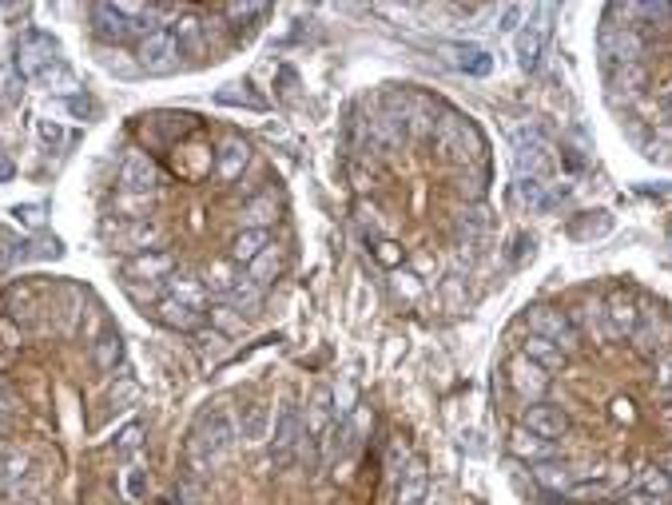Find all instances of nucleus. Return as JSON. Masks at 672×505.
Segmentation results:
<instances>
[{
	"label": "nucleus",
	"mask_w": 672,
	"mask_h": 505,
	"mask_svg": "<svg viewBox=\"0 0 672 505\" xmlns=\"http://www.w3.org/2000/svg\"><path fill=\"white\" fill-rule=\"evenodd\" d=\"M235 438H239V426L235 418L219 406V410H203L192 430V442H187V462H192L195 473H207L212 466L227 458L235 450Z\"/></svg>",
	"instance_id": "nucleus-1"
},
{
	"label": "nucleus",
	"mask_w": 672,
	"mask_h": 505,
	"mask_svg": "<svg viewBox=\"0 0 672 505\" xmlns=\"http://www.w3.org/2000/svg\"><path fill=\"white\" fill-rule=\"evenodd\" d=\"M303 442H307L303 414H298L295 402H283V410H279V418H275V438H270V466L290 470L298 450H303Z\"/></svg>",
	"instance_id": "nucleus-2"
},
{
	"label": "nucleus",
	"mask_w": 672,
	"mask_h": 505,
	"mask_svg": "<svg viewBox=\"0 0 672 505\" xmlns=\"http://www.w3.org/2000/svg\"><path fill=\"white\" fill-rule=\"evenodd\" d=\"M434 144L438 151H442L446 159H458V164H474V159L481 156V136H478V128L469 124V119H461V116H442L434 124Z\"/></svg>",
	"instance_id": "nucleus-3"
},
{
	"label": "nucleus",
	"mask_w": 672,
	"mask_h": 505,
	"mask_svg": "<svg viewBox=\"0 0 672 505\" xmlns=\"http://www.w3.org/2000/svg\"><path fill=\"white\" fill-rule=\"evenodd\" d=\"M514 171L517 179H529V184H549L554 176V144L537 131H521L514 144Z\"/></svg>",
	"instance_id": "nucleus-4"
},
{
	"label": "nucleus",
	"mask_w": 672,
	"mask_h": 505,
	"mask_svg": "<svg viewBox=\"0 0 672 505\" xmlns=\"http://www.w3.org/2000/svg\"><path fill=\"white\" fill-rule=\"evenodd\" d=\"M179 40L172 28H156V33H147L139 40V52H136V64L139 72H152V76H167L179 68Z\"/></svg>",
	"instance_id": "nucleus-5"
},
{
	"label": "nucleus",
	"mask_w": 672,
	"mask_h": 505,
	"mask_svg": "<svg viewBox=\"0 0 672 505\" xmlns=\"http://www.w3.org/2000/svg\"><path fill=\"white\" fill-rule=\"evenodd\" d=\"M554 16H557V8H554V5H541V8H537V16H534V24H525V28H521V33L514 36L517 64L525 68V72H534V68L541 64V52H545V40H549V33H554V24H549Z\"/></svg>",
	"instance_id": "nucleus-6"
},
{
	"label": "nucleus",
	"mask_w": 672,
	"mask_h": 505,
	"mask_svg": "<svg viewBox=\"0 0 672 505\" xmlns=\"http://www.w3.org/2000/svg\"><path fill=\"white\" fill-rule=\"evenodd\" d=\"M529 335H537V338H549L554 347H561L569 355V350H577V327H573V319L565 315V310H557V307H534L529 310Z\"/></svg>",
	"instance_id": "nucleus-7"
},
{
	"label": "nucleus",
	"mask_w": 672,
	"mask_h": 505,
	"mask_svg": "<svg viewBox=\"0 0 672 505\" xmlns=\"http://www.w3.org/2000/svg\"><path fill=\"white\" fill-rule=\"evenodd\" d=\"M640 48H645V40L633 24H613V20H605V28H601V56L609 60V64H640Z\"/></svg>",
	"instance_id": "nucleus-8"
},
{
	"label": "nucleus",
	"mask_w": 672,
	"mask_h": 505,
	"mask_svg": "<svg viewBox=\"0 0 672 505\" xmlns=\"http://www.w3.org/2000/svg\"><path fill=\"white\" fill-rule=\"evenodd\" d=\"M633 342H637V350L645 358H665V350L672 347V327H668V319L660 315V310H645L637 322V330H633Z\"/></svg>",
	"instance_id": "nucleus-9"
},
{
	"label": "nucleus",
	"mask_w": 672,
	"mask_h": 505,
	"mask_svg": "<svg viewBox=\"0 0 672 505\" xmlns=\"http://www.w3.org/2000/svg\"><path fill=\"white\" fill-rule=\"evenodd\" d=\"M119 187L128 195H152L159 187V171L147 159V151H128L124 156V164H119Z\"/></svg>",
	"instance_id": "nucleus-10"
},
{
	"label": "nucleus",
	"mask_w": 672,
	"mask_h": 505,
	"mask_svg": "<svg viewBox=\"0 0 672 505\" xmlns=\"http://www.w3.org/2000/svg\"><path fill=\"white\" fill-rule=\"evenodd\" d=\"M438 56H442L446 68L466 76H489V68H494V56L481 44H438Z\"/></svg>",
	"instance_id": "nucleus-11"
},
{
	"label": "nucleus",
	"mask_w": 672,
	"mask_h": 505,
	"mask_svg": "<svg viewBox=\"0 0 672 505\" xmlns=\"http://www.w3.org/2000/svg\"><path fill=\"white\" fill-rule=\"evenodd\" d=\"M52 64H60V56H56V44H52V40H44V36H28L24 44H20V52H16V68H20V76H24V80H40V76H44Z\"/></svg>",
	"instance_id": "nucleus-12"
},
{
	"label": "nucleus",
	"mask_w": 672,
	"mask_h": 505,
	"mask_svg": "<svg viewBox=\"0 0 672 505\" xmlns=\"http://www.w3.org/2000/svg\"><path fill=\"white\" fill-rule=\"evenodd\" d=\"M509 386H514L521 398L537 402V398H545V390H549V370H541L537 362L517 355V358H509Z\"/></svg>",
	"instance_id": "nucleus-13"
},
{
	"label": "nucleus",
	"mask_w": 672,
	"mask_h": 505,
	"mask_svg": "<svg viewBox=\"0 0 672 505\" xmlns=\"http://www.w3.org/2000/svg\"><path fill=\"white\" fill-rule=\"evenodd\" d=\"M128 279H144V282H159V279H172L175 271V259L167 251H139V255L128 259Z\"/></svg>",
	"instance_id": "nucleus-14"
},
{
	"label": "nucleus",
	"mask_w": 672,
	"mask_h": 505,
	"mask_svg": "<svg viewBox=\"0 0 672 505\" xmlns=\"http://www.w3.org/2000/svg\"><path fill=\"white\" fill-rule=\"evenodd\" d=\"M92 33L104 40V44H124L132 36V24L119 13V5H92Z\"/></svg>",
	"instance_id": "nucleus-15"
},
{
	"label": "nucleus",
	"mask_w": 672,
	"mask_h": 505,
	"mask_svg": "<svg viewBox=\"0 0 672 505\" xmlns=\"http://www.w3.org/2000/svg\"><path fill=\"white\" fill-rule=\"evenodd\" d=\"M605 319H609V330H613V338H633V330H637V322H640V310H637V302L633 295H625V291H617V295H609L605 302Z\"/></svg>",
	"instance_id": "nucleus-16"
},
{
	"label": "nucleus",
	"mask_w": 672,
	"mask_h": 505,
	"mask_svg": "<svg viewBox=\"0 0 672 505\" xmlns=\"http://www.w3.org/2000/svg\"><path fill=\"white\" fill-rule=\"evenodd\" d=\"M410 139V128H406V116L386 108L370 119V144H383V148H402Z\"/></svg>",
	"instance_id": "nucleus-17"
},
{
	"label": "nucleus",
	"mask_w": 672,
	"mask_h": 505,
	"mask_svg": "<svg viewBox=\"0 0 672 505\" xmlns=\"http://www.w3.org/2000/svg\"><path fill=\"white\" fill-rule=\"evenodd\" d=\"M251 164V148H247V139H239V136H231L219 144L215 151V176L219 179H239L247 171Z\"/></svg>",
	"instance_id": "nucleus-18"
},
{
	"label": "nucleus",
	"mask_w": 672,
	"mask_h": 505,
	"mask_svg": "<svg viewBox=\"0 0 672 505\" xmlns=\"http://www.w3.org/2000/svg\"><path fill=\"white\" fill-rule=\"evenodd\" d=\"M156 310H159V319H164L167 327H172V330H184V335H195L199 322H203V310L187 307V302H179V299H172V295L159 299Z\"/></svg>",
	"instance_id": "nucleus-19"
},
{
	"label": "nucleus",
	"mask_w": 672,
	"mask_h": 505,
	"mask_svg": "<svg viewBox=\"0 0 672 505\" xmlns=\"http://www.w3.org/2000/svg\"><path fill=\"white\" fill-rule=\"evenodd\" d=\"M525 430L537 434V438H545V442H557L561 434L569 430V422L557 406H529L525 410Z\"/></svg>",
	"instance_id": "nucleus-20"
},
{
	"label": "nucleus",
	"mask_w": 672,
	"mask_h": 505,
	"mask_svg": "<svg viewBox=\"0 0 672 505\" xmlns=\"http://www.w3.org/2000/svg\"><path fill=\"white\" fill-rule=\"evenodd\" d=\"M335 422L338 418H335V406H330V390L323 386L315 398H310V406H307V438L310 442H323Z\"/></svg>",
	"instance_id": "nucleus-21"
},
{
	"label": "nucleus",
	"mask_w": 672,
	"mask_h": 505,
	"mask_svg": "<svg viewBox=\"0 0 672 505\" xmlns=\"http://www.w3.org/2000/svg\"><path fill=\"white\" fill-rule=\"evenodd\" d=\"M239 438L243 442H263L270 434V410L263 406V402H247L243 410H239Z\"/></svg>",
	"instance_id": "nucleus-22"
},
{
	"label": "nucleus",
	"mask_w": 672,
	"mask_h": 505,
	"mask_svg": "<svg viewBox=\"0 0 672 505\" xmlns=\"http://www.w3.org/2000/svg\"><path fill=\"white\" fill-rule=\"evenodd\" d=\"M509 450H514L521 462H554V442L537 438V434H529L525 426L509 434Z\"/></svg>",
	"instance_id": "nucleus-23"
},
{
	"label": "nucleus",
	"mask_w": 672,
	"mask_h": 505,
	"mask_svg": "<svg viewBox=\"0 0 672 505\" xmlns=\"http://www.w3.org/2000/svg\"><path fill=\"white\" fill-rule=\"evenodd\" d=\"M426 466L422 458H414L410 466L402 470V478H398V505H422L426 501Z\"/></svg>",
	"instance_id": "nucleus-24"
},
{
	"label": "nucleus",
	"mask_w": 672,
	"mask_h": 505,
	"mask_svg": "<svg viewBox=\"0 0 672 505\" xmlns=\"http://www.w3.org/2000/svg\"><path fill=\"white\" fill-rule=\"evenodd\" d=\"M629 493H640V498H653L660 505H668L672 501V481H668V473L660 470V466H645L637 473V486L629 490Z\"/></svg>",
	"instance_id": "nucleus-25"
},
{
	"label": "nucleus",
	"mask_w": 672,
	"mask_h": 505,
	"mask_svg": "<svg viewBox=\"0 0 672 505\" xmlns=\"http://www.w3.org/2000/svg\"><path fill=\"white\" fill-rule=\"evenodd\" d=\"M270 247V231H259V227H243L235 235V243H231V259L235 262H255L259 255H263V251Z\"/></svg>",
	"instance_id": "nucleus-26"
},
{
	"label": "nucleus",
	"mask_w": 672,
	"mask_h": 505,
	"mask_svg": "<svg viewBox=\"0 0 672 505\" xmlns=\"http://www.w3.org/2000/svg\"><path fill=\"white\" fill-rule=\"evenodd\" d=\"M573 322L589 330V335H597L601 342H613V330H609V319H605V302L601 299H585L581 307L573 310Z\"/></svg>",
	"instance_id": "nucleus-27"
},
{
	"label": "nucleus",
	"mask_w": 672,
	"mask_h": 505,
	"mask_svg": "<svg viewBox=\"0 0 672 505\" xmlns=\"http://www.w3.org/2000/svg\"><path fill=\"white\" fill-rule=\"evenodd\" d=\"M119 358H124V338H119V330L99 335L96 347H92V367L99 370V375H112V370L119 367Z\"/></svg>",
	"instance_id": "nucleus-28"
},
{
	"label": "nucleus",
	"mask_w": 672,
	"mask_h": 505,
	"mask_svg": "<svg viewBox=\"0 0 672 505\" xmlns=\"http://www.w3.org/2000/svg\"><path fill=\"white\" fill-rule=\"evenodd\" d=\"M172 33H175L179 52H184V56H199V52H203V44H207V40H203L207 24H203V20H195V16H179Z\"/></svg>",
	"instance_id": "nucleus-29"
},
{
	"label": "nucleus",
	"mask_w": 672,
	"mask_h": 505,
	"mask_svg": "<svg viewBox=\"0 0 672 505\" xmlns=\"http://www.w3.org/2000/svg\"><path fill=\"white\" fill-rule=\"evenodd\" d=\"M28 453H20V450H0V486L5 490H20L24 486V478H28Z\"/></svg>",
	"instance_id": "nucleus-30"
},
{
	"label": "nucleus",
	"mask_w": 672,
	"mask_h": 505,
	"mask_svg": "<svg viewBox=\"0 0 672 505\" xmlns=\"http://www.w3.org/2000/svg\"><path fill=\"white\" fill-rule=\"evenodd\" d=\"M227 302L235 310H259L263 307V287H259L251 275H239L235 282L227 287Z\"/></svg>",
	"instance_id": "nucleus-31"
},
{
	"label": "nucleus",
	"mask_w": 672,
	"mask_h": 505,
	"mask_svg": "<svg viewBox=\"0 0 672 505\" xmlns=\"http://www.w3.org/2000/svg\"><path fill=\"white\" fill-rule=\"evenodd\" d=\"M529 362H537L541 370H557V367H565V350L554 347L549 338H537V335H529L525 338V350H521Z\"/></svg>",
	"instance_id": "nucleus-32"
},
{
	"label": "nucleus",
	"mask_w": 672,
	"mask_h": 505,
	"mask_svg": "<svg viewBox=\"0 0 672 505\" xmlns=\"http://www.w3.org/2000/svg\"><path fill=\"white\" fill-rule=\"evenodd\" d=\"M156 239H159V227L152 224V219H132V224L119 231V243L136 247V251H152Z\"/></svg>",
	"instance_id": "nucleus-33"
},
{
	"label": "nucleus",
	"mask_w": 672,
	"mask_h": 505,
	"mask_svg": "<svg viewBox=\"0 0 672 505\" xmlns=\"http://www.w3.org/2000/svg\"><path fill=\"white\" fill-rule=\"evenodd\" d=\"M167 295L179 299V302H187V307H195V310H203V302H207L203 282L192 279V275H175V279H167Z\"/></svg>",
	"instance_id": "nucleus-34"
},
{
	"label": "nucleus",
	"mask_w": 672,
	"mask_h": 505,
	"mask_svg": "<svg viewBox=\"0 0 672 505\" xmlns=\"http://www.w3.org/2000/svg\"><path fill=\"white\" fill-rule=\"evenodd\" d=\"M534 478H537V486L557 490V493H565L569 486H573V481H569V466H565V462H537Z\"/></svg>",
	"instance_id": "nucleus-35"
},
{
	"label": "nucleus",
	"mask_w": 672,
	"mask_h": 505,
	"mask_svg": "<svg viewBox=\"0 0 672 505\" xmlns=\"http://www.w3.org/2000/svg\"><path fill=\"white\" fill-rule=\"evenodd\" d=\"M279 271H283V255H279L275 247H267L263 255H259L255 262H251V279H255V282H259V287H263V291H267L270 282L279 279Z\"/></svg>",
	"instance_id": "nucleus-36"
},
{
	"label": "nucleus",
	"mask_w": 672,
	"mask_h": 505,
	"mask_svg": "<svg viewBox=\"0 0 672 505\" xmlns=\"http://www.w3.org/2000/svg\"><path fill=\"white\" fill-rule=\"evenodd\" d=\"M275 199H267V195H259V199H251V204L243 207V227H259V231H270V224H275Z\"/></svg>",
	"instance_id": "nucleus-37"
},
{
	"label": "nucleus",
	"mask_w": 672,
	"mask_h": 505,
	"mask_svg": "<svg viewBox=\"0 0 672 505\" xmlns=\"http://www.w3.org/2000/svg\"><path fill=\"white\" fill-rule=\"evenodd\" d=\"M212 319H215V330H219V335H239V330L247 327L243 310H235L231 302H219V307H212Z\"/></svg>",
	"instance_id": "nucleus-38"
},
{
	"label": "nucleus",
	"mask_w": 672,
	"mask_h": 505,
	"mask_svg": "<svg viewBox=\"0 0 672 505\" xmlns=\"http://www.w3.org/2000/svg\"><path fill=\"white\" fill-rule=\"evenodd\" d=\"M514 204H517V207L545 211V184H529V179H517V184H514Z\"/></svg>",
	"instance_id": "nucleus-39"
},
{
	"label": "nucleus",
	"mask_w": 672,
	"mask_h": 505,
	"mask_svg": "<svg viewBox=\"0 0 672 505\" xmlns=\"http://www.w3.org/2000/svg\"><path fill=\"white\" fill-rule=\"evenodd\" d=\"M609 493H613L609 481H577V486L565 490V498L569 501H601V498H609Z\"/></svg>",
	"instance_id": "nucleus-40"
},
{
	"label": "nucleus",
	"mask_w": 672,
	"mask_h": 505,
	"mask_svg": "<svg viewBox=\"0 0 672 505\" xmlns=\"http://www.w3.org/2000/svg\"><path fill=\"white\" fill-rule=\"evenodd\" d=\"M640 84H645V68H640V64H617V68H613V88L637 92Z\"/></svg>",
	"instance_id": "nucleus-41"
},
{
	"label": "nucleus",
	"mask_w": 672,
	"mask_h": 505,
	"mask_svg": "<svg viewBox=\"0 0 672 505\" xmlns=\"http://www.w3.org/2000/svg\"><path fill=\"white\" fill-rule=\"evenodd\" d=\"M139 398V382L136 378H119L116 386H112V394H108V402H112L116 410H124V406H132V402Z\"/></svg>",
	"instance_id": "nucleus-42"
},
{
	"label": "nucleus",
	"mask_w": 672,
	"mask_h": 505,
	"mask_svg": "<svg viewBox=\"0 0 672 505\" xmlns=\"http://www.w3.org/2000/svg\"><path fill=\"white\" fill-rule=\"evenodd\" d=\"M223 342L227 335H219V330H195V350L199 355H223Z\"/></svg>",
	"instance_id": "nucleus-43"
},
{
	"label": "nucleus",
	"mask_w": 672,
	"mask_h": 505,
	"mask_svg": "<svg viewBox=\"0 0 672 505\" xmlns=\"http://www.w3.org/2000/svg\"><path fill=\"white\" fill-rule=\"evenodd\" d=\"M139 442H144V426H139V422H132V426H124V430H119L116 450L128 458V453H136V450H139Z\"/></svg>",
	"instance_id": "nucleus-44"
},
{
	"label": "nucleus",
	"mask_w": 672,
	"mask_h": 505,
	"mask_svg": "<svg viewBox=\"0 0 672 505\" xmlns=\"http://www.w3.org/2000/svg\"><path fill=\"white\" fill-rule=\"evenodd\" d=\"M124 486H128V498H132V501H144L147 498V470L132 466V470H128V478H124Z\"/></svg>",
	"instance_id": "nucleus-45"
},
{
	"label": "nucleus",
	"mask_w": 672,
	"mask_h": 505,
	"mask_svg": "<svg viewBox=\"0 0 672 505\" xmlns=\"http://www.w3.org/2000/svg\"><path fill=\"white\" fill-rule=\"evenodd\" d=\"M99 64H104L108 72H116V76H136L139 72V64H128V60L116 56V52H104V56H99Z\"/></svg>",
	"instance_id": "nucleus-46"
},
{
	"label": "nucleus",
	"mask_w": 672,
	"mask_h": 505,
	"mask_svg": "<svg viewBox=\"0 0 672 505\" xmlns=\"http://www.w3.org/2000/svg\"><path fill=\"white\" fill-rule=\"evenodd\" d=\"M358 224H363L366 235H383V219H378V211L374 207H358Z\"/></svg>",
	"instance_id": "nucleus-47"
},
{
	"label": "nucleus",
	"mask_w": 672,
	"mask_h": 505,
	"mask_svg": "<svg viewBox=\"0 0 672 505\" xmlns=\"http://www.w3.org/2000/svg\"><path fill=\"white\" fill-rule=\"evenodd\" d=\"M609 227H613V219H609L605 211H601L597 224H593V219H585V224H577V227H573V235H605Z\"/></svg>",
	"instance_id": "nucleus-48"
},
{
	"label": "nucleus",
	"mask_w": 672,
	"mask_h": 505,
	"mask_svg": "<svg viewBox=\"0 0 672 505\" xmlns=\"http://www.w3.org/2000/svg\"><path fill=\"white\" fill-rule=\"evenodd\" d=\"M40 139H44L48 148H60L64 144V128L52 124V119H40Z\"/></svg>",
	"instance_id": "nucleus-49"
},
{
	"label": "nucleus",
	"mask_w": 672,
	"mask_h": 505,
	"mask_svg": "<svg viewBox=\"0 0 672 505\" xmlns=\"http://www.w3.org/2000/svg\"><path fill=\"white\" fill-rule=\"evenodd\" d=\"M267 8L263 5H227V16L231 20H251V16H263Z\"/></svg>",
	"instance_id": "nucleus-50"
},
{
	"label": "nucleus",
	"mask_w": 672,
	"mask_h": 505,
	"mask_svg": "<svg viewBox=\"0 0 672 505\" xmlns=\"http://www.w3.org/2000/svg\"><path fill=\"white\" fill-rule=\"evenodd\" d=\"M378 259H383V262H390V267H394V262L402 259V251H398L394 243H390V239H383V243H378Z\"/></svg>",
	"instance_id": "nucleus-51"
},
{
	"label": "nucleus",
	"mask_w": 672,
	"mask_h": 505,
	"mask_svg": "<svg viewBox=\"0 0 672 505\" xmlns=\"http://www.w3.org/2000/svg\"><path fill=\"white\" fill-rule=\"evenodd\" d=\"M657 112H660V116H665V119H668V124H672V84H668V88H665V92H660V96H657Z\"/></svg>",
	"instance_id": "nucleus-52"
},
{
	"label": "nucleus",
	"mask_w": 672,
	"mask_h": 505,
	"mask_svg": "<svg viewBox=\"0 0 672 505\" xmlns=\"http://www.w3.org/2000/svg\"><path fill=\"white\" fill-rule=\"evenodd\" d=\"M517 20H521V8L514 5V8H506V16H501V33H514V28H517Z\"/></svg>",
	"instance_id": "nucleus-53"
},
{
	"label": "nucleus",
	"mask_w": 672,
	"mask_h": 505,
	"mask_svg": "<svg viewBox=\"0 0 672 505\" xmlns=\"http://www.w3.org/2000/svg\"><path fill=\"white\" fill-rule=\"evenodd\" d=\"M68 108H72L76 116H88V112H92V100H84V96H72V100H68Z\"/></svg>",
	"instance_id": "nucleus-54"
},
{
	"label": "nucleus",
	"mask_w": 672,
	"mask_h": 505,
	"mask_svg": "<svg viewBox=\"0 0 672 505\" xmlns=\"http://www.w3.org/2000/svg\"><path fill=\"white\" fill-rule=\"evenodd\" d=\"M16 219H24V224H40V207H16Z\"/></svg>",
	"instance_id": "nucleus-55"
},
{
	"label": "nucleus",
	"mask_w": 672,
	"mask_h": 505,
	"mask_svg": "<svg viewBox=\"0 0 672 505\" xmlns=\"http://www.w3.org/2000/svg\"><path fill=\"white\" fill-rule=\"evenodd\" d=\"M13 171H16V167H13V159H8L5 151H0V184H8V179H13Z\"/></svg>",
	"instance_id": "nucleus-56"
},
{
	"label": "nucleus",
	"mask_w": 672,
	"mask_h": 505,
	"mask_svg": "<svg viewBox=\"0 0 672 505\" xmlns=\"http://www.w3.org/2000/svg\"><path fill=\"white\" fill-rule=\"evenodd\" d=\"M660 386H665V390H668V394H672V367H668V370H665V375H660Z\"/></svg>",
	"instance_id": "nucleus-57"
},
{
	"label": "nucleus",
	"mask_w": 672,
	"mask_h": 505,
	"mask_svg": "<svg viewBox=\"0 0 672 505\" xmlns=\"http://www.w3.org/2000/svg\"><path fill=\"white\" fill-rule=\"evenodd\" d=\"M660 470L668 473V481H672V453H665V462H660Z\"/></svg>",
	"instance_id": "nucleus-58"
},
{
	"label": "nucleus",
	"mask_w": 672,
	"mask_h": 505,
	"mask_svg": "<svg viewBox=\"0 0 672 505\" xmlns=\"http://www.w3.org/2000/svg\"><path fill=\"white\" fill-rule=\"evenodd\" d=\"M8 505H44V501H36V498H16V501H8Z\"/></svg>",
	"instance_id": "nucleus-59"
},
{
	"label": "nucleus",
	"mask_w": 672,
	"mask_h": 505,
	"mask_svg": "<svg viewBox=\"0 0 672 505\" xmlns=\"http://www.w3.org/2000/svg\"><path fill=\"white\" fill-rule=\"evenodd\" d=\"M657 136H660V139H668V144H672V128H660Z\"/></svg>",
	"instance_id": "nucleus-60"
},
{
	"label": "nucleus",
	"mask_w": 672,
	"mask_h": 505,
	"mask_svg": "<svg viewBox=\"0 0 672 505\" xmlns=\"http://www.w3.org/2000/svg\"><path fill=\"white\" fill-rule=\"evenodd\" d=\"M438 505H446V501H438Z\"/></svg>",
	"instance_id": "nucleus-61"
}]
</instances>
